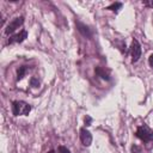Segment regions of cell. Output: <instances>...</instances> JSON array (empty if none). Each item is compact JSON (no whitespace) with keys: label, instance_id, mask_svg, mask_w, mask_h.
I'll return each mask as SVG.
<instances>
[{"label":"cell","instance_id":"2","mask_svg":"<svg viewBox=\"0 0 153 153\" xmlns=\"http://www.w3.org/2000/svg\"><path fill=\"white\" fill-rule=\"evenodd\" d=\"M135 135H136V137H139L141 141H143L146 143L153 141V131H151L149 128L147 126H145V124L137 127V129L135 131Z\"/></svg>","mask_w":153,"mask_h":153},{"label":"cell","instance_id":"15","mask_svg":"<svg viewBox=\"0 0 153 153\" xmlns=\"http://www.w3.org/2000/svg\"><path fill=\"white\" fill-rule=\"evenodd\" d=\"M148 63H149V66L153 68V54L149 55V57H148Z\"/></svg>","mask_w":153,"mask_h":153},{"label":"cell","instance_id":"14","mask_svg":"<svg viewBox=\"0 0 153 153\" xmlns=\"http://www.w3.org/2000/svg\"><path fill=\"white\" fill-rule=\"evenodd\" d=\"M142 4L147 7H153V1H142Z\"/></svg>","mask_w":153,"mask_h":153},{"label":"cell","instance_id":"5","mask_svg":"<svg viewBox=\"0 0 153 153\" xmlns=\"http://www.w3.org/2000/svg\"><path fill=\"white\" fill-rule=\"evenodd\" d=\"M26 37H27V32H26V30H22L19 33L12 35V36L8 38L7 43H8V44H13V43H22Z\"/></svg>","mask_w":153,"mask_h":153},{"label":"cell","instance_id":"16","mask_svg":"<svg viewBox=\"0 0 153 153\" xmlns=\"http://www.w3.org/2000/svg\"><path fill=\"white\" fill-rule=\"evenodd\" d=\"M30 84H31L32 86H35V85H38V80H37L36 78H32V79H31V81H30Z\"/></svg>","mask_w":153,"mask_h":153},{"label":"cell","instance_id":"7","mask_svg":"<svg viewBox=\"0 0 153 153\" xmlns=\"http://www.w3.org/2000/svg\"><path fill=\"white\" fill-rule=\"evenodd\" d=\"M75 25H76V29H78V31L84 36V37H91L92 36V32H91V29L88 27V26H86L85 24H82V23H80V22H76L75 20Z\"/></svg>","mask_w":153,"mask_h":153},{"label":"cell","instance_id":"8","mask_svg":"<svg viewBox=\"0 0 153 153\" xmlns=\"http://www.w3.org/2000/svg\"><path fill=\"white\" fill-rule=\"evenodd\" d=\"M94 71H96V73H97L100 78H103V79H105V80H109V79H110V78H109V74H108L102 67H96Z\"/></svg>","mask_w":153,"mask_h":153},{"label":"cell","instance_id":"6","mask_svg":"<svg viewBox=\"0 0 153 153\" xmlns=\"http://www.w3.org/2000/svg\"><path fill=\"white\" fill-rule=\"evenodd\" d=\"M80 140H81V143L84 146H90L91 142H92V135H91V133L87 129L81 128L80 129Z\"/></svg>","mask_w":153,"mask_h":153},{"label":"cell","instance_id":"12","mask_svg":"<svg viewBox=\"0 0 153 153\" xmlns=\"http://www.w3.org/2000/svg\"><path fill=\"white\" fill-rule=\"evenodd\" d=\"M56 153H71V152H69V149H68V148H66L65 146H59V148H57Z\"/></svg>","mask_w":153,"mask_h":153},{"label":"cell","instance_id":"17","mask_svg":"<svg viewBox=\"0 0 153 153\" xmlns=\"http://www.w3.org/2000/svg\"><path fill=\"white\" fill-rule=\"evenodd\" d=\"M48 153H56V151H54V149H50Z\"/></svg>","mask_w":153,"mask_h":153},{"label":"cell","instance_id":"9","mask_svg":"<svg viewBox=\"0 0 153 153\" xmlns=\"http://www.w3.org/2000/svg\"><path fill=\"white\" fill-rule=\"evenodd\" d=\"M26 71H27V67H26V66H22V67H19L18 71H17V80L23 79V76L25 75Z\"/></svg>","mask_w":153,"mask_h":153},{"label":"cell","instance_id":"11","mask_svg":"<svg viewBox=\"0 0 153 153\" xmlns=\"http://www.w3.org/2000/svg\"><path fill=\"white\" fill-rule=\"evenodd\" d=\"M130 149H131V153H142L141 147H139L137 145H133Z\"/></svg>","mask_w":153,"mask_h":153},{"label":"cell","instance_id":"10","mask_svg":"<svg viewBox=\"0 0 153 153\" xmlns=\"http://www.w3.org/2000/svg\"><path fill=\"white\" fill-rule=\"evenodd\" d=\"M121 7H122V4H121V2H112L110 6H108V7H106V10H110V11L117 12Z\"/></svg>","mask_w":153,"mask_h":153},{"label":"cell","instance_id":"4","mask_svg":"<svg viewBox=\"0 0 153 153\" xmlns=\"http://www.w3.org/2000/svg\"><path fill=\"white\" fill-rule=\"evenodd\" d=\"M24 23V18L23 17H17L14 18L13 20H11L8 23V25L6 26V30H5V33L6 35H10V33H13L19 26H22Z\"/></svg>","mask_w":153,"mask_h":153},{"label":"cell","instance_id":"3","mask_svg":"<svg viewBox=\"0 0 153 153\" xmlns=\"http://www.w3.org/2000/svg\"><path fill=\"white\" fill-rule=\"evenodd\" d=\"M130 55H131V62H136L140 56H141V45L139 43L137 39H133L131 42V45H130Z\"/></svg>","mask_w":153,"mask_h":153},{"label":"cell","instance_id":"13","mask_svg":"<svg viewBox=\"0 0 153 153\" xmlns=\"http://www.w3.org/2000/svg\"><path fill=\"white\" fill-rule=\"evenodd\" d=\"M91 122H92V118L90 116H86L85 117V124L86 126H91Z\"/></svg>","mask_w":153,"mask_h":153},{"label":"cell","instance_id":"1","mask_svg":"<svg viewBox=\"0 0 153 153\" xmlns=\"http://www.w3.org/2000/svg\"><path fill=\"white\" fill-rule=\"evenodd\" d=\"M31 111V105L27 104L24 100H14L12 102V112L14 116H20V115H29Z\"/></svg>","mask_w":153,"mask_h":153}]
</instances>
